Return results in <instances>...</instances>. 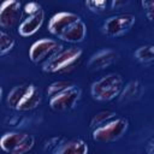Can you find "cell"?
I'll use <instances>...</instances> for the list:
<instances>
[{
    "label": "cell",
    "mask_w": 154,
    "mask_h": 154,
    "mask_svg": "<svg viewBox=\"0 0 154 154\" xmlns=\"http://www.w3.org/2000/svg\"><path fill=\"white\" fill-rule=\"evenodd\" d=\"M48 31L58 38L69 42L78 43L85 38L87 25L82 18L73 12H58L48 22Z\"/></svg>",
    "instance_id": "cell-1"
},
{
    "label": "cell",
    "mask_w": 154,
    "mask_h": 154,
    "mask_svg": "<svg viewBox=\"0 0 154 154\" xmlns=\"http://www.w3.org/2000/svg\"><path fill=\"white\" fill-rule=\"evenodd\" d=\"M41 93L34 84H19L11 89L7 95V103L16 111H31L40 106Z\"/></svg>",
    "instance_id": "cell-2"
},
{
    "label": "cell",
    "mask_w": 154,
    "mask_h": 154,
    "mask_svg": "<svg viewBox=\"0 0 154 154\" xmlns=\"http://www.w3.org/2000/svg\"><path fill=\"white\" fill-rule=\"evenodd\" d=\"M123 87L124 81L119 73H108L93 82L90 94L97 101H111L120 94Z\"/></svg>",
    "instance_id": "cell-3"
},
{
    "label": "cell",
    "mask_w": 154,
    "mask_h": 154,
    "mask_svg": "<svg viewBox=\"0 0 154 154\" xmlns=\"http://www.w3.org/2000/svg\"><path fill=\"white\" fill-rule=\"evenodd\" d=\"M82 53L83 51L79 47L72 46L69 48H63L52 59H49L42 65V70L47 73L65 72L72 66H75V64L82 57Z\"/></svg>",
    "instance_id": "cell-4"
},
{
    "label": "cell",
    "mask_w": 154,
    "mask_h": 154,
    "mask_svg": "<svg viewBox=\"0 0 154 154\" xmlns=\"http://www.w3.org/2000/svg\"><path fill=\"white\" fill-rule=\"evenodd\" d=\"M34 146V136L26 132H6L0 138V148L8 154H26Z\"/></svg>",
    "instance_id": "cell-5"
},
{
    "label": "cell",
    "mask_w": 154,
    "mask_h": 154,
    "mask_svg": "<svg viewBox=\"0 0 154 154\" xmlns=\"http://www.w3.org/2000/svg\"><path fill=\"white\" fill-rule=\"evenodd\" d=\"M129 123L125 118L116 117L114 119L107 122L106 124L93 129L91 137L99 143H109L119 140L128 130Z\"/></svg>",
    "instance_id": "cell-6"
},
{
    "label": "cell",
    "mask_w": 154,
    "mask_h": 154,
    "mask_svg": "<svg viewBox=\"0 0 154 154\" xmlns=\"http://www.w3.org/2000/svg\"><path fill=\"white\" fill-rule=\"evenodd\" d=\"M64 47L54 38H41L34 42L29 49V58L34 64L43 65Z\"/></svg>",
    "instance_id": "cell-7"
},
{
    "label": "cell",
    "mask_w": 154,
    "mask_h": 154,
    "mask_svg": "<svg viewBox=\"0 0 154 154\" xmlns=\"http://www.w3.org/2000/svg\"><path fill=\"white\" fill-rule=\"evenodd\" d=\"M135 24V16L131 13H122L112 16L103 23V32L107 36L117 37L128 32Z\"/></svg>",
    "instance_id": "cell-8"
},
{
    "label": "cell",
    "mask_w": 154,
    "mask_h": 154,
    "mask_svg": "<svg viewBox=\"0 0 154 154\" xmlns=\"http://www.w3.org/2000/svg\"><path fill=\"white\" fill-rule=\"evenodd\" d=\"M22 4L18 0H5L0 4V28L11 29L22 18Z\"/></svg>",
    "instance_id": "cell-9"
},
{
    "label": "cell",
    "mask_w": 154,
    "mask_h": 154,
    "mask_svg": "<svg viewBox=\"0 0 154 154\" xmlns=\"http://www.w3.org/2000/svg\"><path fill=\"white\" fill-rule=\"evenodd\" d=\"M79 99H81V89L73 84L63 93L49 97V106L52 109L58 112L70 111L76 106Z\"/></svg>",
    "instance_id": "cell-10"
},
{
    "label": "cell",
    "mask_w": 154,
    "mask_h": 154,
    "mask_svg": "<svg viewBox=\"0 0 154 154\" xmlns=\"http://www.w3.org/2000/svg\"><path fill=\"white\" fill-rule=\"evenodd\" d=\"M118 58V54L116 51L111 48H105L99 52H96L94 55H91L88 65L93 70H103L108 66H111Z\"/></svg>",
    "instance_id": "cell-11"
},
{
    "label": "cell",
    "mask_w": 154,
    "mask_h": 154,
    "mask_svg": "<svg viewBox=\"0 0 154 154\" xmlns=\"http://www.w3.org/2000/svg\"><path fill=\"white\" fill-rule=\"evenodd\" d=\"M43 19H45V12L43 10L40 11L38 13L34 14V16H29L25 17L19 26H18V34L23 37H29L32 36L34 34H36L38 31V29L42 26L43 24Z\"/></svg>",
    "instance_id": "cell-12"
},
{
    "label": "cell",
    "mask_w": 154,
    "mask_h": 154,
    "mask_svg": "<svg viewBox=\"0 0 154 154\" xmlns=\"http://www.w3.org/2000/svg\"><path fill=\"white\" fill-rule=\"evenodd\" d=\"M89 147L85 141L77 138L71 141H64L53 150V154H88Z\"/></svg>",
    "instance_id": "cell-13"
},
{
    "label": "cell",
    "mask_w": 154,
    "mask_h": 154,
    "mask_svg": "<svg viewBox=\"0 0 154 154\" xmlns=\"http://www.w3.org/2000/svg\"><path fill=\"white\" fill-rule=\"evenodd\" d=\"M142 91H143L142 84L138 81H131L123 87L118 97L120 102H130L137 100L142 95Z\"/></svg>",
    "instance_id": "cell-14"
},
{
    "label": "cell",
    "mask_w": 154,
    "mask_h": 154,
    "mask_svg": "<svg viewBox=\"0 0 154 154\" xmlns=\"http://www.w3.org/2000/svg\"><path fill=\"white\" fill-rule=\"evenodd\" d=\"M134 55H135V58L140 63H142V64H149L154 59V47L152 45L141 46V47H138L135 51Z\"/></svg>",
    "instance_id": "cell-15"
},
{
    "label": "cell",
    "mask_w": 154,
    "mask_h": 154,
    "mask_svg": "<svg viewBox=\"0 0 154 154\" xmlns=\"http://www.w3.org/2000/svg\"><path fill=\"white\" fill-rule=\"evenodd\" d=\"M117 117V113L113 112V111H101L99 113H96L91 120H90V128L95 129V128H99L103 124H106L107 122L114 119Z\"/></svg>",
    "instance_id": "cell-16"
},
{
    "label": "cell",
    "mask_w": 154,
    "mask_h": 154,
    "mask_svg": "<svg viewBox=\"0 0 154 154\" xmlns=\"http://www.w3.org/2000/svg\"><path fill=\"white\" fill-rule=\"evenodd\" d=\"M72 85H73V83L70 82V81H57V82H53V83H51V84L48 85V88H47V95H48L49 97L55 96V95L63 93L64 90L69 89V88L72 87Z\"/></svg>",
    "instance_id": "cell-17"
},
{
    "label": "cell",
    "mask_w": 154,
    "mask_h": 154,
    "mask_svg": "<svg viewBox=\"0 0 154 154\" xmlns=\"http://www.w3.org/2000/svg\"><path fill=\"white\" fill-rule=\"evenodd\" d=\"M14 45H16L14 38L10 34L4 32L2 36L0 37V57L7 54L8 52H11L13 49Z\"/></svg>",
    "instance_id": "cell-18"
},
{
    "label": "cell",
    "mask_w": 154,
    "mask_h": 154,
    "mask_svg": "<svg viewBox=\"0 0 154 154\" xmlns=\"http://www.w3.org/2000/svg\"><path fill=\"white\" fill-rule=\"evenodd\" d=\"M108 2L106 0H87L85 1V6L91 11V12H103L107 7Z\"/></svg>",
    "instance_id": "cell-19"
},
{
    "label": "cell",
    "mask_w": 154,
    "mask_h": 154,
    "mask_svg": "<svg viewBox=\"0 0 154 154\" xmlns=\"http://www.w3.org/2000/svg\"><path fill=\"white\" fill-rule=\"evenodd\" d=\"M22 10H23V13L25 14V17H29V16H34V14L38 13L40 11H42V7L38 2L30 1V2H26Z\"/></svg>",
    "instance_id": "cell-20"
},
{
    "label": "cell",
    "mask_w": 154,
    "mask_h": 154,
    "mask_svg": "<svg viewBox=\"0 0 154 154\" xmlns=\"http://www.w3.org/2000/svg\"><path fill=\"white\" fill-rule=\"evenodd\" d=\"M142 7L146 10L147 18L149 20H153V13H154V1L153 0H143L141 2Z\"/></svg>",
    "instance_id": "cell-21"
},
{
    "label": "cell",
    "mask_w": 154,
    "mask_h": 154,
    "mask_svg": "<svg viewBox=\"0 0 154 154\" xmlns=\"http://www.w3.org/2000/svg\"><path fill=\"white\" fill-rule=\"evenodd\" d=\"M152 147H153V140L150 138V140H149V142H148V146H147V152H148V154H153Z\"/></svg>",
    "instance_id": "cell-22"
},
{
    "label": "cell",
    "mask_w": 154,
    "mask_h": 154,
    "mask_svg": "<svg viewBox=\"0 0 154 154\" xmlns=\"http://www.w3.org/2000/svg\"><path fill=\"white\" fill-rule=\"evenodd\" d=\"M1 97H2V88L0 87V100H1Z\"/></svg>",
    "instance_id": "cell-23"
},
{
    "label": "cell",
    "mask_w": 154,
    "mask_h": 154,
    "mask_svg": "<svg viewBox=\"0 0 154 154\" xmlns=\"http://www.w3.org/2000/svg\"><path fill=\"white\" fill-rule=\"evenodd\" d=\"M4 32H5V31H2V30H0V37L2 36V34H4Z\"/></svg>",
    "instance_id": "cell-24"
}]
</instances>
